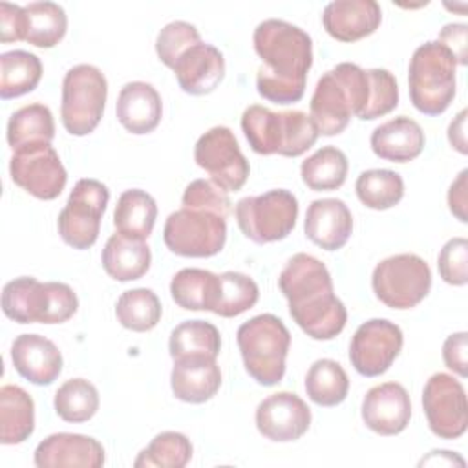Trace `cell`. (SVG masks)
<instances>
[{
    "instance_id": "cell-38",
    "label": "cell",
    "mask_w": 468,
    "mask_h": 468,
    "mask_svg": "<svg viewBox=\"0 0 468 468\" xmlns=\"http://www.w3.org/2000/svg\"><path fill=\"white\" fill-rule=\"evenodd\" d=\"M360 203L371 210H388L404 197L400 174L388 168L364 170L355 183Z\"/></svg>"
},
{
    "instance_id": "cell-9",
    "label": "cell",
    "mask_w": 468,
    "mask_h": 468,
    "mask_svg": "<svg viewBox=\"0 0 468 468\" xmlns=\"http://www.w3.org/2000/svg\"><path fill=\"white\" fill-rule=\"evenodd\" d=\"M371 287L375 296L391 309H411L430 292L431 271L417 254H395L373 269Z\"/></svg>"
},
{
    "instance_id": "cell-29",
    "label": "cell",
    "mask_w": 468,
    "mask_h": 468,
    "mask_svg": "<svg viewBox=\"0 0 468 468\" xmlns=\"http://www.w3.org/2000/svg\"><path fill=\"white\" fill-rule=\"evenodd\" d=\"M155 218V199L141 188L124 190L113 210V225L117 232L135 239H146L152 234Z\"/></svg>"
},
{
    "instance_id": "cell-7",
    "label": "cell",
    "mask_w": 468,
    "mask_h": 468,
    "mask_svg": "<svg viewBox=\"0 0 468 468\" xmlns=\"http://www.w3.org/2000/svg\"><path fill=\"white\" fill-rule=\"evenodd\" d=\"M108 97L104 73L91 64L69 68L62 80L60 119L68 133L82 137L91 133L102 119Z\"/></svg>"
},
{
    "instance_id": "cell-47",
    "label": "cell",
    "mask_w": 468,
    "mask_h": 468,
    "mask_svg": "<svg viewBox=\"0 0 468 468\" xmlns=\"http://www.w3.org/2000/svg\"><path fill=\"white\" fill-rule=\"evenodd\" d=\"M466 349H468V335L464 331L450 335L442 346V360H444L446 367L452 369L453 373H457L459 377L468 375Z\"/></svg>"
},
{
    "instance_id": "cell-8",
    "label": "cell",
    "mask_w": 468,
    "mask_h": 468,
    "mask_svg": "<svg viewBox=\"0 0 468 468\" xmlns=\"http://www.w3.org/2000/svg\"><path fill=\"white\" fill-rule=\"evenodd\" d=\"M234 214L245 238L258 245L272 243L292 232L298 218V199L292 192L276 188L239 199Z\"/></svg>"
},
{
    "instance_id": "cell-19",
    "label": "cell",
    "mask_w": 468,
    "mask_h": 468,
    "mask_svg": "<svg viewBox=\"0 0 468 468\" xmlns=\"http://www.w3.org/2000/svg\"><path fill=\"white\" fill-rule=\"evenodd\" d=\"M33 461L38 468H101L104 464V448L88 435L53 433L37 446Z\"/></svg>"
},
{
    "instance_id": "cell-36",
    "label": "cell",
    "mask_w": 468,
    "mask_h": 468,
    "mask_svg": "<svg viewBox=\"0 0 468 468\" xmlns=\"http://www.w3.org/2000/svg\"><path fill=\"white\" fill-rule=\"evenodd\" d=\"M307 397L318 406H338L346 400L349 391V378L344 367L331 358L313 362L305 375Z\"/></svg>"
},
{
    "instance_id": "cell-49",
    "label": "cell",
    "mask_w": 468,
    "mask_h": 468,
    "mask_svg": "<svg viewBox=\"0 0 468 468\" xmlns=\"http://www.w3.org/2000/svg\"><path fill=\"white\" fill-rule=\"evenodd\" d=\"M466 177H468V170H461V174L455 177V181L450 185V190H448V207H450V212L461 221V223H466L468 218H466Z\"/></svg>"
},
{
    "instance_id": "cell-25",
    "label": "cell",
    "mask_w": 468,
    "mask_h": 468,
    "mask_svg": "<svg viewBox=\"0 0 468 468\" xmlns=\"http://www.w3.org/2000/svg\"><path fill=\"white\" fill-rule=\"evenodd\" d=\"M115 113L119 122L135 135L150 133L157 128L163 115V102L157 90L143 80L128 82L121 88Z\"/></svg>"
},
{
    "instance_id": "cell-51",
    "label": "cell",
    "mask_w": 468,
    "mask_h": 468,
    "mask_svg": "<svg viewBox=\"0 0 468 468\" xmlns=\"http://www.w3.org/2000/svg\"><path fill=\"white\" fill-rule=\"evenodd\" d=\"M455 459H461L457 455H453V452L448 450H433L428 457H424L420 461V464H453Z\"/></svg>"
},
{
    "instance_id": "cell-50",
    "label": "cell",
    "mask_w": 468,
    "mask_h": 468,
    "mask_svg": "<svg viewBox=\"0 0 468 468\" xmlns=\"http://www.w3.org/2000/svg\"><path fill=\"white\" fill-rule=\"evenodd\" d=\"M448 141L459 152L466 154V110H461L448 126Z\"/></svg>"
},
{
    "instance_id": "cell-18",
    "label": "cell",
    "mask_w": 468,
    "mask_h": 468,
    "mask_svg": "<svg viewBox=\"0 0 468 468\" xmlns=\"http://www.w3.org/2000/svg\"><path fill=\"white\" fill-rule=\"evenodd\" d=\"M177 84L185 93L207 95L212 93L225 77L223 53L207 42H197L186 48L174 62Z\"/></svg>"
},
{
    "instance_id": "cell-48",
    "label": "cell",
    "mask_w": 468,
    "mask_h": 468,
    "mask_svg": "<svg viewBox=\"0 0 468 468\" xmlns=\"http://www.w3.org/2000/svg\"><path fill=\"white\" fill-rule=\"evenodd\" d=\"M466 37H468V26L452 22V24H446L441 29L439 38H437L441 44H444L452 51L455 62L461 64V66H464L466 58H468V55H466V46H468Z\"/></svg>"
},
{
    "instance_id": "cell-35",
    "label": "cell",
    "mask_w": 468,
    "mask_h": 468,
    "mask_svg": "<svg viewBox=\"0 0 468 468\" xmlns=\"http://www.w3.org/2000/svg\"><path fill=\"white\" fill-rule=\"evenodd\" d=\"M26 42L37 48L57 46L68 29V16L62 5L55 2H31L24 5Z\"/></svg>"
},
{
    "instance_id": "cell-12",
    "label": "cell",
    "mask_w": 468,
    "mask_h": 468,
    "mask_svg": "<svg viewBox=\"0 0 468 468\" xmlns=\"http://www.w3.org/2000/svg\"><path fill=\"white\" fill-rule=\"evenodd\" d=\"M9 174L15 185L37 199L51 201L66 186V168L51 143H31L13 150Z\"/></svg>"
},
{
    "instance_id": "cell-15",
    "label": "cell",
    "mask_w": 468,
    "mask_h": 468,
    "mask_svg": "<svg viewBox=\"0 0 468 468\" xmlns=\"http://www.w3.org/2000/svg\"><path fill=\"white\" fill-rule=\"evenodd\" d=\"M404 344L400 327L386 318L358 325L349 344V360L362 377H378L389 369Z\"/></svg>"
},
{
    "instance_id": "cell-30",
    "label": "cell",
    "mask_w": 468,
    "mask_h": 468,
    "mask_svg": "<svg viewBox=\"0 0 468 468\" xmlns=\"http://www.w3.org/2000/svg\"><path fill=\"white\" fill-rule=\"evenodd\" d=\"M219 276L205 269H181L170 282L172 300L186 311H212Z\"/></svg>"
},
{
    "instance_id": "cell-3",
    "label": "cell",
    "mask_w": 468,
    "mask_h": 468,
    "mask_svg": "<svg viewBox=\"0 0 468 468\" xmlns=\"http://www.w3.org/2000/svg\"><path fill=\"white\" fill-rule=\"evenodd\" d=\"M241 130L256 154L283 157L305 154L320 135L311 115L300 110L272 112L260 104L245 108Z\"/></svg>"
},
{
    "instance_id": "cell-26",
    "label": "cell",
    "mask_w": 468,
    "mask_h": 468,
    "mask_svg": "<svg viewBox=\"0 0 468 468\" xmlns=\"http://www.w3.org/2000/svg\"><path fill=\"white\" fill-rule=\"evenodd\" d=\"M369 143L377 157L391 163H408L420 155L426 137L417 121L399 115L377 126Z\"/></svg>"
},
{
    "instance_id": "cell-20",
    "label": "cell",
    "mask_w": 468,
    "mask_h": 468,
    "mask_svg": "<svg viewBox=\"0 0 468 468\" xmlns=\"http://www.w3.org/2000/svg\"><path fill=\"white\" fill-rule=\"evenodd\" d=\"M382 22V9L375 0H335L324 7L322 24L338 42H356L369 37Z\"/></svg>"
},
{
    "instance_id": "cell-21",
    "label": "cell",
    "mask_w": 468,
    "mask_h": 468,
    "mask_svg": "<svg viewBox=\"0 0 468 468\" xmlns=\"http://www.w3.org/2000/svg\"><path fill=\"white\" fill-rule=\"evenodd\" d=\"M11 360L16 373L37 386H49L62 371L58 347L35 333H24L13 340Z\"/></svg>"
},
{
    "instance_id": "cell-6",
    "label": "cell",
    "mask_w": 468,
    "mask_h": 468,
    "mask_svg": "<svg viewBox=\"0 0 468 468\" xmlns=\"http://www.w3.org/2000/svg\"><path fill=\"white\" fill-rule=\"evenodd\" d=\"M455 68L452 51L439 40L420 44L410 60L408 86L411 104L424 115H441L455 97Z\"/></svg>"
},
{
    "instance_id": "cell-11",
    "label": "cell",
    "mask_w": 468,
    "mask_h": 468,
    "mask_svg": "<svg viewBox=\"0 0 468 468\" xmlns=\"http://www.w3.org/2000/svg\"><path fill=\"white\" fill-rule=\"evenodd\" d=\"M108 199L106 185L97 179H79L57 219L62 241L79 250L95 245Z\"/></svg>"
},
{
    "instance_id": "cell-42",
    "label": "cell",
    "mask_w": 468,
    "mask_h": 468,
    "mask_svg": "<svg viewBox=\"0 0 468 468\" xmlns=\"http://www.w3.org/2000/svg\"><path fill=\"white\" fill-rule=\"evenodd\" d=\"M201 42V35L197 27L185 20H174L166 24L155 40V53L159 60L172 69L176 58L190 46Z\"/></svg>"
},
{
    "instance_id": "cell-24",
    "label": "cell",
    "mask_w": 468,
    "mask_h": 468,
    "mask_svg": "<svg viewBox=\"0 0 468 468\" xmlns=\"http://www.w3.org/2000/svg\"><path fill=\"white\" fill-rule=\"evenodd\" d=\"M170 386L176 399L203 404L219 391L221 369L212 356H181L174 360Z\"/></svg>"
},
{
    "instance_id": "cell-43",
    "label": "cell",
    "mask_w": 468,
    "mask_h": 468,
    "mask_svg": "<svg viewBox=\"0 0 468 468\" xmlns=\"http://www.w3.org/2000/svg\"><path fill=\"white\" fill-rule=\"evenodd\" d=\"M181 205H183V208L212 212L225 219L229 218V214L232 210V203H230L227 192L221 186H218L214 181H208V179L192 181L183 192Z\"/></svg>"
},
{
    "instance_id": "cell-17",
    "label": "cell",
    "mask_w": 468,
    "mask_h": 468,
    "mask_svg": "<svg viewBox=\"0 0 468 468\" xmlns=\"http://www.w3.org/2000/svg\"><path fill=\"white\" fill-rule=\"evenodd\" d=\"M411 419V400L399 382L373 386L362 400V420L378 435H399Z\"/></svg>"
},
{
    "instance_id": "cell-16",
    "label": "cell",
    "mask_w": 468,
    "mask_h": 468,
    "mask_svg": "<svg viewBox=\"0 0 468 468\" xmlns=\"http://www.w3.org/2000/svg\"><path fill=\"white\" fill-rule=\"evenodd\" d=\"M309 406L291 391L272 393L256 408L258 431L274 442L298 441L309 430Z\"/></svg>"
},
{
    "instance_id": "cell-39",
    "label": "cell",
    "mask_w": 468,
    "mask_h": 468,
    "mask_svg": "<svg viewBox=\"0 0 468 468\" xmlns=\"http://www.w3.org/2000/svg\"><path fill=\"white\" fill-rule=\"evenodd\" d=\"M55 413L66 422H86L99 410V391L86 378H69L55 393Z\"/></svg>"
},
{
    "instance_id": "cell-41",
    "label": "cell",
    "mask_w": 468,
    "mask_h": 468,
    "mask_svg": "<svg viewBox=\"0 0 468 468\" xmlns=\"http://www.w3.org/2000/svg\"><path fill=\"white\" fill-rule=\"evenodd\" d=\"M192 459V444L179 431L157 433L133 461L135 468H183Z\"/></svg>"
},
{
    "instance_id": "cell-2",
    "label": "cell",
    "mask_w": 468,
    "mask_h": 468,
    "mask_svg": "<svg viewBox=\"0 0 468 468\" xmlns=\"http://www.w3.org/2000/svg\"><path fill=\"white\" fill-rule=\"evenodd\" d=\"M280 291L289 302V314L314 340H331L342 333L347 311L333 292L327 267L314 256L298 252L280 272Z\"/></svg>"
},
{
    "instance_id": "cell-45",
    "label": "cell",
    "mask_w": 468,
    "mask_h": 468,
    "mask_svg": "<svg viewBox=\"0 0 468 468\" xmlns=\"http://www.w3.org/2000/svg\"><path fill=\"white\" fill-rule=\"evenodd\" d=\"M437 267L441 278L450 285H466L468 282V241L452 238L439 252Z\"/></svg>"
},
{
    "instance_id": "cell-31",
    "label": "cell",
    "mask_w": 468,
    "mask_h": 468,
    "mask_svg": "<svg viewBox=\"0 0 468 468\" xmlns=\"http://www.w3.org/2000/svg\"><path fill=\"white\" fill-rule=\"evenodd\" d=\"M42 79V62L35 53L13 49L0 55V97L4 101L33 91Z\"/></svg>"
},
{
    "instance_id": "cell-46",
    "label": "cell",
    "mask_w": 468,
    "mask_h": 468,
    "mask_svg": "<svg viewBox=\"0 0 468 468\" xmlns=\"http://www.w3.org/2000/svg\"><path fill=\"white\" fill-rule=\"evenodd\" d=\"M26 38L24 7L2 2L0 4V40L2 44L18 42Z\"/></svg>"
},
{
    "instance_id": "cell-1",
    "label": "cell",
    "mask_w": 468,
    "mask_h": 468,
    "mask_svg": "<svg viewBox=\"0 0 468 468\" xmlns=\"http://www.w3.org/2000/svg\"><path fill=\"white\" fill-rule=\"evenodd\" d=\"M252 44L263 62L256 75L258 93L274 104L298 102L313 66L311 37L291 22L269 18L256 26Z\"/></svg>"
},
{
    "instance_id": "cell-37",
    "label": "cell",
    "mask_w": 468,
    "mask_h": 468,
    "mask_svg": "<svg viewBox=\"0 0 468 468\" xmlns=\"http://www.w3.org/2000/svg\"><path fill=\"white\" fill-rule=\"evenodd\" d=\"M161 302L152 289L137 287L124 291L115 303L119 324L135 333L152 331L161 320Z\"/></svg>"
},
{
    "instance_id": "cell-22",
    "label": "cell",
    "mask_w": 468,
    "mask_h": 468,
    "mask_svg": "<svg viewBox=\"0 0 468 468\" xmlns=\"http://www.w3.org/2000/svg\"><path fill=\"white\" fill-rule=\"evenodd\" d=\"M303 229L314 245L325 250H338L353 232V216L342 199H314L307 207Z\"/></svg>"
},
{
    "instance_id": "cell-32",
    "label": "cell",
    "mask_w": 468,
    "mask_h": 468,
    "mask_svg": "<svg viewBox=\"0 0 468 468\" xmlns=\"http://www.w3.org/2000/svg\"><path fill=\"white\" fill-rule=\"evenodd\" d=\"M349 163L336 146H322L300 166L302 181L314 192L336 190L346 183Z\"/></svg>"
},
{
    "instance_id": "cell-13",
    "label": "cell",
    "mask_w": 468,
    "mask_h": 468,
    "mask_svg": "<svg viewBox=\"0 0 468 468\" xmlns=\"http://www.w3.org/2000/svg\"><path fill=\"white\" fill-rule=\"evenodd\" d=\"M194 159L225 192H238L249 177V161L227 126L207 130L194 146Z\"/></svg>"
},
{
    "instance_id": "cell-4",
    "label": "cell",
    "mask_w": 468,
    "mask_h": 468,
    "mask_svg": "<svg viewBox=\"0 0 468 468\" xmlns=\"http://www.w3.org/2000/svg\"><path fill=\"white\" fill-rule=\"evenodd\" d=\"M79 307L77 294L62 282H38L33 276H20L4 285L2 311L18 324H62Z\"/></svg>"
},
{
    "instance_id": "cell-27",
    "label": "cell",
    "mask_w": 468,
    "mask_h": 468,
    "mask_svg": "<svg viewBox=\"0 0 468 468\" xmlns=\"http://www.w3.org/2000/svg\"><path fill=\"white\" fill-rule=\"evenodd\" d=\"M101 260L110 278L117 282H132L146 274L150 269L152 252L144 239H135L115 232L108 238Z\"/></svg>"
},
{
    "instance_id": "cell-44",
    "label": "cell",
    "mask_w": 468,
    "mask_h": 468,
    "mask_svg": "<svg viewBox=\"0 0 468 468\" xmlns=\"http://www.w3.org/2000/svg\"><path fill=\"white\" fill-rule=\"evenodd\" d=\"M371 99L362 113V121H373L393 112L399 104V86L395 77L382 68H371Z\"/></svg>"
},
{
    "instance_id": "cell-23",
    "label": "cell",
    "mask_w": 468,
    "mask_h": 468,
    "mask_svg": "<svg viewBox=\"0 0 468 468\" xmlns=\"http://www.w3.org/2000/svg\"><path fill=\"white\" fill-rule=\"evenodd\" d=\"M311 119L320 135H338L342 133L353 113V104L344 82L335 75L333 69L324 73L311 97Z\"/></svg>"
},
{
    "instance_id": "cell-34",
    "label": "cell",
    "mask_w": 468,
    "mask_h": 468,
    "mask_svg": "<svg viewBox=\"0 0 468 468\" xmlns=\"http://www.w3.org/2000/svg\"><path fill=\"white\" fill-rule=\"evenodd\" d=\"M221 349V335L218 327L205 320H186L174 327L168 340L170 356H212L218 358Z\"/></svg>"
},
{
    "instance_id": "cell-14",
    "label": "cell",
    "mask_w": 468,
    "mask_h": 468,
    "mask_svg": "<svg viewBox=\"0 0 468 468\" xmlns=\"http://www.w3.org/2000/svg\"><path fill=\"white\" fill-rule=\"evenodd\" d=\"M430 430L441 439H459L468 428V404L463 384L448 373H435L422 391Z\"/></svg>"
},
{
    "instance_id": "cell-40",
    "label": "cell",
    "mask_w": 468,
    "mask_h": 468,
    "mask_svg": "<svg viewBox=\"0 0 468 468\" xmlns=\"http://www.w3.org/2000/svg\"><path fill=\"white\" fill-rule=\"evenodd\" d=\"M219 276L218 296L212 313L223 318H234L256 305L260 298V289L256 282L241 272L227 271Z\"/></svg>"
},
{
    "instance_id": "cell-5",
    "label": "cell",
    "mask_w": 468,
    "mask_h": 468,
    "mask_svg": "<svg viewBox=\"0 0 468 468\" xmlns=\"http://www.w3.org/2000/svg\"><path fill=\"white\" fill-rule=\"evenodd\" d=\"M238 347L245 371L261 386H276L285 375V358L291 346V333L285 324L263 313L238 327Z\"/></svg>"
},
{
    "instance_id": "cell-28",
    "label": "cell",
    "mask_w": 468,
    "mask_h": 468,
    "mask_svg": "<svg viewBox=\"0 0 468 468\" xmlns=\"http://www.w3.org/2000/svg\"><path fill=\"white\" fill-rule=\"evenodd\" d=\"M35 430V402L15 384L0 388V442L20 444Z\"/></svg>"
},
{
    "instance_id": "cell-10",
    "label": "cell",
    "mask_w": 468,
    "mask_h": 468,
    "mask_svg": "<svg viewBox=\"0 0 468 468\" xmlns=\"http://www.w3.org/2000/svg\"><path fill=\"white\" fill-rule=\"evenodd\" d=\"M163 241L177 256L210 258L227 241V221L212 212L181 208L166 218Z\"/></svg>"
},
{
    "instance_id": "cell-33",
    "label": "cell",
    "mask_w": 468,
    "mask_h": 468,
    "mask_svg": "<svg viewBox=\"0 0 468 468\" xmlns=\"http://www.w3.org/2000/svg\"><path fill=\"white\" fill-rule=\"evenodd\" d=\"M55 137V121L48 106L35 102L11 113L7 121V144L11 150L31 143H51Z\"/></svg>"
}]
</instances>
